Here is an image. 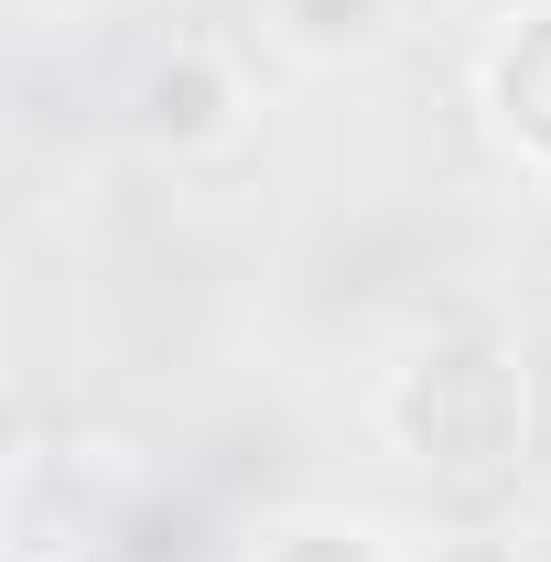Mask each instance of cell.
<instances>
[{
  "mask_svg": "<svg viewBox=\"0 0 551 562\" xmlns=\"http://www.w3.org/2000/svg\"><path fill=\"white\" fill-rule=\"evenodd\" d=\"M379 422H390L401 454L443 465V476H497V465H519V443H530V379H519L508 347L454 336V347H421L412 368H390Z\"/></svg>",
  "mask_w": 551,
  "mask_h": 562,
  "instance_id": "cell-1",
  "label": "cell"
},
{
  "mask_svg": "<svg viewBox=\"0 0 551 562\" xmlns=\"http://www.w3.org/2000/svg\"><path fill=\"white\" fill-rule=\"evenodd\" d=\"M227 109H238V87H227V66H216L206 44H173L162 66L140 76V131L173 140V151L216 140V131H227Z\"/></svg>",
  "mask_w": 551,
  "mask_h": 562,
  "instance_id": "cell-2",
  "label": "cell"
},
{
  "mask_svg": "<svg viewBox=\"0 0 551 562\" xmlns=\"http://www.w3.org/2000/svg\"><path fill=\"white\" fill-rule=\"evenodd\" d=\"M486 98H497L508 140L551 162V11H541V22H519V33L497 44V66H486Z\"/></svg>",
  "mask_w": 551,
  "mask_h": 562,
  "instance_id": "cell-3",
  "label": "cell"
},
{
  "mask_svg": "<svg viewBox=\"0 0 551 562\" xmlns=\"http://www.w3.org/2000/svg\"><path fill=\"white\" fill-rule=\"evenodd\" d=\"M260 562H379L357 530H325V519H303V530H271L260 541Z\"/></svg>",
  "mask_w": 551,
  "mask_h": 562,
  "instance_id": "cell-4",
  "label": "cell"
},
{
  "mask_svg": "<svg viewBox=\"0 0 551 562\" xmlns=\"http://www.w3.org/2000/svg\"><path fill=\"white\" fill-rule=\"evenodd\" d=\"M292 22H303V44H357V33H379V0H281Z\"/></svg>",
  "mask_w": 551,
  "mask_h": 562,
  "instance_id": "cell-5",
  "label": "cell"
},
{
  "mask_svg": "<svg viewBox=\"0 0 551 562\" xmlns=\"http://www.w3.org/2000/svg\"><path fill=\"white\" fill-rule=\"evenodd\" d=\"M432 562H530V552H508V541H443Z\"/></svg>",
  "mask_w": 551,
  "mask_h": 562,
  "instance_id": "cell-6",
  "label": "cell"
},
{
  "mask_svg": "<svg viewBox=\"0 0 551 562\" xmlns=\"http://www.w3.org/2000/svg\"><path fill=\"white\" fill-rule=\"evenodd\" d=\"M530 562H551V497H541V519H530Z\"/></svg>",
  "mask_w": 551,
  "mask_h": 562,
  "instance_id": "cell-7",
  "label": "cell"
}]
</instances>
